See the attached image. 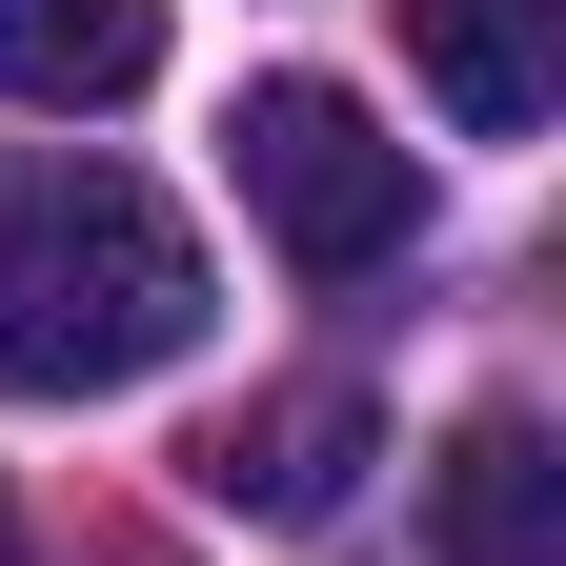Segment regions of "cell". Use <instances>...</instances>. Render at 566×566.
Returning <instances> with one entry per match:
<instances>
[{
	"mask_svg": "<svg viewBox=\"0 0 566 566\" xmlns=\"http://www.w3.org/2000/svg\"><path fill=\"white\" fill-rule=\"evenodd\" d=\"M202 223L142 163H41L21 202H0V385H41V405H122V385H163L182 344H202Z\"/></svg>",
	"mask_w": 566,
	"mask_h": 566,
	"instance_id": "1",
	"label": "cell"
},
{
	"mask_svg": "<svg viewBox=\"0 0 566 566\" xmlns=\"http://www.w3.org/2000/svg\"><path fill=\"white\" fill-rule=\"evenodd\" d=\"M223 163H243L263 243L304 263V283H365V263H405V223H424V163H405V142L344 102V82H243Z\"/></svg>",
	"mask_w": 566,
	"mask_h": 566,
	"instance_id": "2",
	"label": "cell"
},
{
	"mask_svg": "<svg viewBox=\"0 0 566 566\" xmlns=\"http://www.w3.org/2000/svg\"><path fill=\"white\" fill-rule=\"evenodd\" d=\"M405 61L465 142H526L566 102V0H405Z\"/></svg>",
	"mask_w": 566,
	"mask_h": 566,
	"instance_id": "3",
	"label": "cell"
},
{
	"mask_svg": "<svg viewBox=\"0 0 566 566\" xmlns=\"http://www.w3.org/2000/svg\"><path fill=\"white\" fill-rule=\"evenodd\" d=\"M424 546L446 566H566V446L526 405H485L446 465H424Z\"/></svg>",
	"mask_w": 566,
	"mask_h": 566,
	"instance_id": "4",
	"label": "cell"
},
{
	"mask_svg": "<svg viewBox=\"0 0 566 566\" xmlns=\"http://www.w3.org/2000/svg\"><path fill=\"white\" fill-rule=\"evenodd\" d=\"M163 82V0H0V102L41 122H102Z\"/></svg>",
	"mask_w": 566,
	"mask_h": 566,
	"instance_id": "5",
	"label": "cell"
},
{
	"mask_svg": "<svg viewBox=\"0 0 566 566\" xmlns=\"http://www.w3.org/2000/svg\"><path fill=\"white\" fill-rule=\"evenodd\" d=\"M344 465H365V405H344V385H283V405H243L223 446H202V506H243V526H324Z\"/></svg>",
	"mask_w": 566,
	"mask_h": 566,
	"instance_id": "6",
	"label": "cell"
}]
</instances>
